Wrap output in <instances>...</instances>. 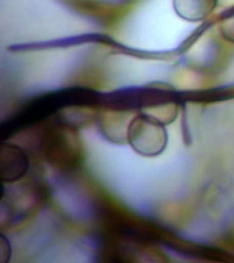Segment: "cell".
Instances as JSON below:
<instances>
[{"label": "cell", "instance_id": "cell-7", "mask_svg": "<svg viewBox=\"0 0 234 263\" xmlns=\"http://www.w3.org/2000/svg\"><path fill=\"white\" fill-rule=\"evenodd\" d=\"M231 238H232V239H233V240H234V231H233V234H232V235H231Z\"/></svg>", "mask_w": 234, "mask_h": 263}, {"label": "cell", "instance_id": "cell-5", "mask_svg": "<svg viewBox=\"0 0 234 263\" xmlns=\"http://www.w3.org/2000/svg\"><path fill=\"white\" fill-rule=\"evenodd\" d=\"M220 31L227 42L234 43V9L226 10L222 14Z\"/></svg>", "mask_w": 234, "mask_h": 263}, {"label": "cell", "instance_id": "cell-6", "mask_svg": "<svg viewBox=\"0 0 234 263\" xmlns=\"http://www.w3.org/2000/svg\"><path fill=\"white\" fill-rule=\"evenodd\" d=\"M218 6H222L226 10L234 9V0H218Z\"/></svg>", "mask_w": 234, "mask_h": 263}, {"label": "cell", "instance_id": "cell-4", "mask_svg": "<svg viewBox=\"0 0 234 263\" xmlns=\"http://www.w3.org/2000/svg\"><path fill=\"white\" fill-rule=\"evenodd\" d=\"M217 6L218 0H179L182 16L192 22L204 20Z\"/></svg>", "mask_w": 234, "mask_h": 263}, {"label": "cell", "instance_id": "cell-2", "mask_svg": "<svg viewBox=\"0 0 234 263\" xmlns=\"http://www.w3.org/2000/svg\"><path fill=\"white\" fill-rule=\"evenodd\" d=\"M126 141L140 155H159L167 143L165 124L148 113L138 114L129 123Z\"/></svg>", "mask_w": 234, "mask_h": 263}, {"label": "cell", "instance_id": "cell-1", "mask_svg": "<svg viewBox=\"0 0 234 263\" xmlns=\"http://www.w3.org/2000/svg\"><path fill=\"white\" fill-rule=\"evenodd\" d=\"M39 147L45 160L60 170H73L83 159V148L75 127L63 121L45 128Z\"/></svg>", "mask_w": 234, "mask_h": 263}, {"label": "cell", "instance_id": "cell-3", "mask_svg": "<svg viewBox=\"0 0 234 263\" xmlns=\"http://www.w3.org/2000/svg\"><path fill=\"white\" fill-rule=\"evenodd\" d=\"M1 178L6 183L17 182L29 170V157L24 149L17 145L4 143L0 158Z\"/></svg>", "mask_w": 234, "mask_h": 263}]
</instances>
